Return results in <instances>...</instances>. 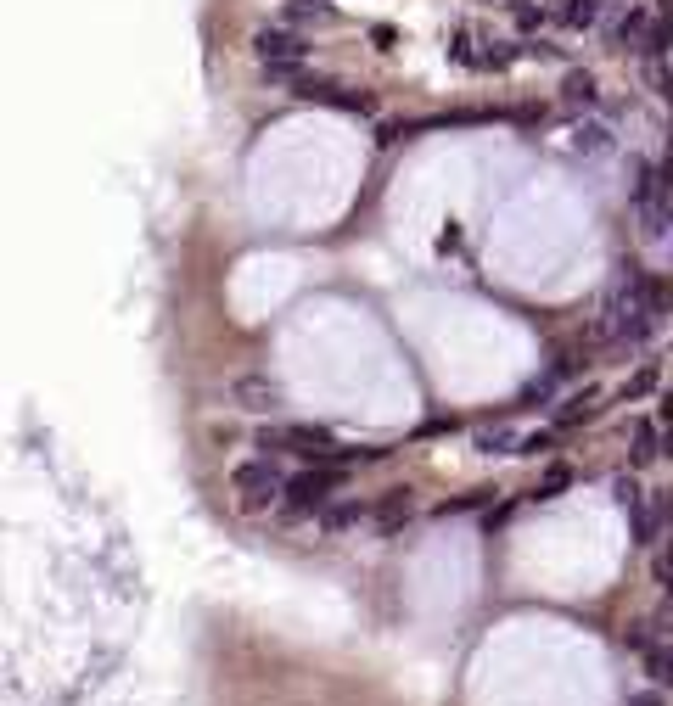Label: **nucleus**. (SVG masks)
<instances>
[{"label": "nucleus", "instance_id": "17", "mask_svg": "<svg viewBox=\"0 0 673 706\" xmlns=\"http://www.w3.org/2000/svg\"><path fill=\"white\" fill-rule=\"evenodd\" d=\"M589 415H595V387H584V393H573V398H567L556 421H561V426H573V421H589Z\"/></svg>", "mask_w": 673, "mask_h": 706}, {"label": "nucleus", "instance_id": "4", "mask_svg": "<svg viewBox=\"0 0 673 706\" xmlns=\"http://www.w3.org/2000/svg\"><path fill=\"white\" fill-rule=\"evenodd\" d=\"M230 398H236L247 415H275L281 404H287L281 382H275V376H258V370L253 376H236V382H230Z\"/></svg>", "mask_w": 673, "mask_h": 706}, {"label": "nucleus", "instance_id": "6", "mask_svg": "<svg viewBox=\"0 0 673 706\" xmlns=\"http://www.w3.org/2000/svg\"><path fill=\"white\" fill-rule=\"evenodd\" d=\"M365 516H376V510L359 505V499H331V505L315 516V533L320 538H337V533H348V527H359Z\"/></svg>", "mask_w": 673, "mask_h": 706}, {"label": "nucleus", "instance_id": "1", "mask_svg": "<svg viewBox=\"0 0 673 706\" xmlns=\"http://www.w3.org/2000/svg\"><path fill=\"white\" fill-rule=\"evenodd\" d=\"M348 488V471L343 466H303L298 477H287V510L292 516H320V510L331 505V499Z\"/></svg>", "mask_w": 673, "mask_h": 706}, {"label": "nucleus", "instance_id": "13", "mask_svg": "<svg viewBox=\"0 0 673 706\" xmlns=\"http://www.w3.org/2000/svg\"><path fill=\"white\" fill-rule=\"evenodd\" d=\"M629 438H634V449H629V460H634V466H651L657 454H668V449H662V438H657V426H651V421H634V426H629Z\"/></svg>", "mask_w": 673, "mask_h": 706}, {"label": "nucleus", "instance_id": "15", "mask_svg": "<svg viewBox=\"0 0 673 706\" xmlns=\"http://www.w3.org/2000/svg\"><path fill=\"white\" fill-rule=\"evenodd\" d=\"M645 678H651V684H657V690H673V645H651L645 650Z\"/></svg>", "mask_w": 673, "mask_h": 706}, {"label": "nucleus", "instance_id": "12", "mask_svg": "<svg viewBox=\"0 0 673 706\" xmlns=\"http://www.w3.org/2000/svg\"><path fill=\"white\" fill-rule=\"evenodd\" d=\"M573 152H584V157H606V152H612V129L595 124V118L573 124Z\"/></svg>", "mask_w": 673, "mask_h": 706}, {"label": "nucleus", "instance_id": "5", "mask_svg": "<svg viewBox=\"0 0 673 706\" xmlns=\"http://www.w3.org/2000/svg\"><path fill=\"white\" fill-rule=\"evenodd\" d=\"M651 34H657L651 6H629V12L612 23V45H617V51H645V45H651Z\"/></svg>", "mask_w": 673, "mask_h": 706}, {"label": "nucleus", "instance_id": "2", "mask_svg": "<svg viewBox=\"0 0 673 706\" xmlns=\"http://www.w3.org/2000/svg\"><path fill=\"white\" fill-rule=\"evenodd\" d=\"M230 488H236L242 510H270L275 499H287V471L275 466L270 454H258V460H242L230 471Z\"/></svg>", "mask_w": 673, "mask_h": 706}, {"label": "nucleus", "instance_id": "8", "mask_svg": "<svg viewBox=\"0 0 673 706\" xmlns=\"http://www.w3.org/2000/svg\"><path fill=\"white\" fill-rule=\"evenodd\" d=\"M634 225H640V241H673V197L640 202V208H634Z\"/></svg>", "mask_w": 673, "mask_h": 706}, {"label": "nucleus", "instance_id": "24", "mask_svg": "<svg viewBox=\"0 0 673 706\" xmlns=\"http://www.w3.org/2000/svg\"><path fill=\"white\" fill-rule=\"evenodd\" d=\"M629 706H662V690H645V695H634Z\"/></svg>", "mask_w": 673, "mask_h": 706}, {"label": "nucleus", "instance_id": "11", "mask_svg": "<svg viewBox=\"0 0 673 706\" xmlns=\"http://www.w3.org/2000/svg\"><path fill=\"white\" fill-rule=\"evenodd\" d=\"M561 101H567V107H595V101H601L595 73H589V68H573L567 79H561Z\"/></svg>", "mask_w": 673, "mask_h": 706}, {"label": "nucleus", "instance_id": "9", "mask_svg": "<svg viewBox=\"0 0 673 706\" xmlns=\"http://www.w3.org/2000/svg\"><path fill=\"white\" fill-rule=\"evenodd\" d=\"M601 6L606 0H550L545 12H550V23H561V29H589V23L601 17Z\"/></svg>", "mask_w": 673, "mask_h": 706}, {"label": "nucleus", "instance_id": "10", "mask_svg": "<svg viewBox=\"0 0 673 706\" xmlns=\"http://www.w3.org/2000/svg\"><path fill=\"white\" fill-rule=\"evenodd\" d=\"M410 516H416V499H410V488H393V494L376 505V527H382V533H399V527H410Z\"/></svg>", "mask_w": 673, "mask_h": 706}, {"label": "nucleus", "instance_id": "19", "mask_svg": "<svg viewBox=\"0 0 673 706\" xmlns=\"http://www.w3.org/2000/svg\"><path fill=\"white\" fill-rule=\"evenodd\" d=\"M657 634H662L657 622H634V628H623V645H629V650H640V656H645V650L657 645Z\"/></svg>", "mask_w": 673, "mask_h": 706}, {"label": "nucleus", "instance_id": "16", "mask_svg": "<svg viewBox=\"0 0 673 706\" xmlns=\"http://www.w3.org/2000/svg\"><path fill=\"white\" fill-rule=\"evenodd\" d=\"M657 527H662V516L640 499V505L629 510V533H634V544H640V550H651V544H657Z\"/></svg>", "mask_w": 673, "mask_h": 706}, {"label": "nucleus", "instance_id": "21", "mask_svg": "<svg viewBox=\"0 0 673 706\" xmlns=\"http://www.w3.org/2000/svg\"><path fill=\"white\" fill-rule=\"evenodd\" d=\"M645 292H651V314H668L673 309V281H651Z\"/></svg>", "mask_w": 673, "mask_h": 706}, {"label": "nucleus", "instance_id": "14", "mask_svg": "<svg viewBox=\"0 0 673 706\" xmlns=\"http://www.w3.org/2000/svg\"><path fill=\"white\" fill-rule=\"evenodd\" d=\"M522 449V432H516V426H483V432H477V454H516Z\"/></svg>", "mask_w": 673, "mask_h": 706}, {"label": "nucleus", "instance_id": "25", "mask_svg": "<svg viewBox=\"0 0 673 706\" xmlns=\"http://www.w3.org/2000/svg\"><path fill=\"white\" fill-rule=\"evenodd\" d=\"M662 432H668V438H662V449H668V454H673V426H662Z\"/></svg>", "mask_w": 673, "mask_h": 706}, {"label": "nucleus", "instance_id": "3", "mask_svg": "<svg viewBox=\"0 0 673 706\" xmlns=\"http://www.w3.org/2000/svg\"><path fill=\"white\" fill-rule=\"evenodd\" d=\"M309 51H315V40L298 29H287V23H275V29H258L253 34V57L258 68H303L309 62Z\"/></svg>", "mask_w": 673, "mask_h": 706}, {"label": "nucleus", "instance_id": "22", "mask_svg": "<svg viewBox=\"0 0 673 706\" xmlns=\"http://www.w3.org/2000/svg\"><path fill=\"white\" fill-rule=\"evenodd\" d=\"M651 387H657V370H640V376H634V382L623 387V393H629V398H645Z\"/></svg>", "mask_w": 673, "mask_h": 706}, {"label": "nucleus", "instance_id": "27", "mask_svg": "<svg viewBox=\"0 0 673 706\" xmlns=\"http://www.w3.org/2000/svg\"><path fill=\"white\" fill-rule=\"evenodd\" d=\"M668 555H673V522H668Z\"/></svg>", "mask_w": 673, "mask_h": 706}, {"label": "nucleus", "instance_id": "18", "mask_svg": "<svg viewBox=\"0 0 673 706\" xmlns=\"http://www.w3.org/2000/svg\"><path fill=\"white\" fill-rule=\"evenodd\" d=\"M567 482H573V471H567V466H545V477H539L533 499H556V494H567Z\"/></svg>", "mask_w": 673, "mask_h": 706}, {"label": "nucleus", "instance_id": "7", "mask_svg": "<svg viewBox=\"0 0 673 706\" xmlns=\"http://www.w3.org/2000/svg\"><path fill=\"white\" fill-rule=\"evenodd\" d=\"M275 23H287V29H326V23H337V6L331 0H287L281 6V17Z\"/></svg>", "mask_w": 673, "mask_h": 706}, {"label": "nucleus", "instance_id": "20", "mask_svg": "<svg viewBox=\"0 0 673 706\" xmlns=\"http://www.w3.org/2000/svg\"><path fill=\"white\" fill-rule=\"evenodd\" d=\"M612 499H617L623 510H634L645 494H640V482H634V477H612Z\"/></svg>", "mask_w": 673, "mask_h": 706}, {"label": "nucleus", "instance_id": "26", "mask_svg": "<svg viewBox=\"0 0 673 706\" xmlns=\"http://www.w3.org/2000/svg\"><path fill=\"white\" fill-rule=\"evenodd\" d=\"M488 6H522V0H488Z\"/></svg>", "mask_w": 673, "mask_h": 706}, {"label": "nucleus", "instance_id": "28", "mask_svg": "<svg viewBox=\"0 0 673 706\" xmlns=\"http://www.w3.org/2000/svg\"><path fill=\"white\" fill-rule=\"evenodd\" d=\"M668 247H673V241H668Z\"/></svg>", "mask_w": 673, "mask_h": 706}, {"label": "nucleus", "instance_id": "23", "mask_svg": "<svg viewBox=\"0 0 673 706\" xmlns=\"http://www.w3.org/2000/svg\"><path fill=\"white\" fill-rule=\"evenodd\" d=\"M550 443H556L550 432H522V449L516 454H539V449H550Z\"/></svg>", "mask_w": 673, "mask_h": 706}]
</instances>
